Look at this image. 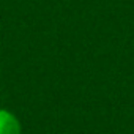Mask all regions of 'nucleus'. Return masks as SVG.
<instances>
[{
	"label": "nucleus",
	"instance_id": "nucleus-1",
	"mask_svg": "<svg viewBox=\"0 0 134 134\" xmlns=\"http://www.w3.org/2000/svg\"><path fill=\"white\" fill-rule=\"evenodd\" d=\"M22 126L19 118L8 109H0V134H21Z\"/></svg>",
	"mask_w": 134,
	"mask_h": 134
}]
</instances>
